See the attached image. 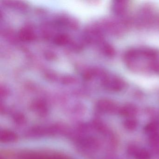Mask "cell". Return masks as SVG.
Segmentation results:
<instances>
[{"label":"cell","instance_id":"obj_2","mask_svg":"<svg viewBox=\"0 0 159 159\" xmlns=\"http://www.w3.org/2000/svg\"><path fill=\"white\" fill-rule=\"evenodd\" d=\"M126 8V2L123 1H116L114 5V10L117 14L122 13Z\"/></svg>","mask_w":159,"mask_h":159},{"label":"cell","instance_id":"obj_1","mask_svg":"<svg viewBox=\"0 0 159 159\" xmlns=\"http://www.w3.org/2000/svg\"><path fill=\"white\" fill-rule=\"evenodd\" d=\"M106 88L113 92H119L123 89L125 83L122 79L115 76L107 77L105 81Z\"/></svg>","mask_w":159,"mask_h":159},{"label":"cell","instance_id":"obj_5","mask_svg":"<svg viewBox=\"0 0 159 159\" xmlns=\"http://www.w3.org/2000/svg\"><path fill=\"white\" fill-rule=\"evenodd\" d=\"M125 125L128 128H134L136 126V122L133 120H128L125 123Z\"/></svg>","mask_w":159,"mask_h":159},{"label":"cell","instance_id":"obj_4","mask_svg":"<svg viewBox=\"0 0 159 159\" xmlns=\"http://www.w3.org/2000/svg\"><path fill=\"white\" fill-rule=\"evenodd\" d=\"M138 158L139 159H148L149 158V155L148 153L146 151H141L138 153Z\"/></svg>","mask_w":159,"mask_h":159},{"label":"cell","instance_id":"obj_3","mask_svg":"<svg viewBox=\"0 0 159 159\" xmlns=\"http://www.w3.org/2000/svg\"><path fill=\"white\" fill-rule=\"evenodd\" d=\"M122 112L125 115H133L134 113H135L136 108L132 105H128L123 108Z\"/></svg>","mask_w":159,"mask_h":159}]
</instances>
